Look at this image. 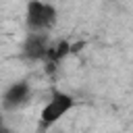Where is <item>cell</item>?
Returning a JSON list of instances; mask_svg holds the SVG:
<instances>
[{
  "label": "cell",
  "instance_id": "obj_1",
  "mask_svg": "<svg viewBox=\"0 0 133 133\" xmlns=\"http://www.w3.org/2000/svg\"><path fill=\"white\" fill-rule=\"evenodd\" d=\"M27 27L29 31H46L56 23V10L54 6L39 2V0H31L27 4Z\"/></svg>",
  "mask_w": 133,
  "mask_h": 133
},
{
  "label": "cell",
  "instance_id": "obj_2",
  "mask_svg": "<svg viewBox=\"0 0 133 133\" xmlns=\"http://www.w3.org/2000/svg\"><path fill=\"white\" fill-rule=\"evenodd\" d=\"M71 106H73V98H71V96H66V94H62V91H54L52 98H50V102H48L46 108L42 110V125H44V127H46V125H52V123L58 121L66 110H71Z\"/></svg>",
  "mask_w": 133,
  "mask_h": 133
},
{
  "label": "cell",
  "instance_id": "obj_3",
  "mask_svg": "<svg viewBox=\"0 0 133 133\" xmlns=\"http://www.w3.org/2000/svg\"><path fill=\"white\" fill-rule=\"evenodd\" d=\"M48 35L44 31H29L25 44H23V56L27 60H42L48 56Z\"/></svg>",
  "mask_w": 133,
  "mask_h": 133
},
{
  "label": "cell",
  "instance_id": "obj_4",
  "mask_svg": "<svg viewBox=\"0 0 133 133\" xmlns=\"http://www.w3.org/2000/svg\"><path fill=\"white\" fill-rule=\"evenodd\" d=\"M27 96H29V85L25 81H17V83H12L4 91V96H2V108L4 110H15L17 106L25 104Z\"/></svg>",
  "mask_w": 133,
  "mask_h": 133
},
{
  "label": "cell",
  "instance_id": "obj_5",
  "mask_svg": "<svg viewBox=\"0 0 133 133\" xmlns=\"http://www.w3.org/2000/svg\"><path fill=\"white\" fill-rule=\"evenodd\" d=\"M66 52H69V44H66V42H60L58 46H50L46 60H48V62H56V60H60Z\"/></svg>",
  "mask_w": 133,
  "mask_h": 133
}]
</instances>
